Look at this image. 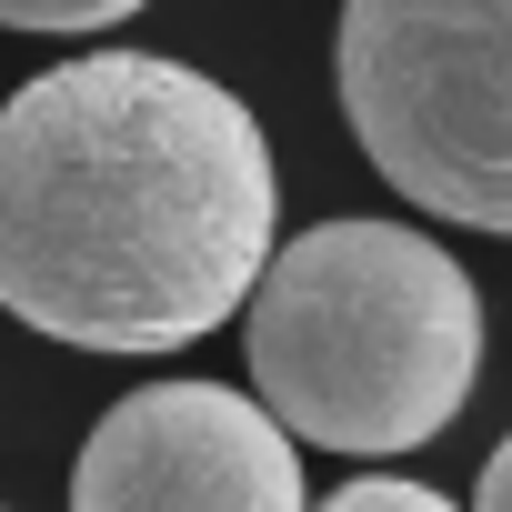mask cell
<instances>
[{"label": "cell", "mask_w": 512, "mask_h": 512, "mask_svg": "<svg viewBox=\"0 0 512 512\" xmlns=\"http://www.w3.org/2000/svg\"><path fill=\"white\" fill-rule=\"evenodd\" d=\"M332 81L412 211L512 231V0H342Z\"/></svg>", "instance_id": "obj_3"}, {"label": "cell", "mask_w": 512, "mask_h": 512, "mask_svg": "<svg viewBox=\"0 0 512 512\" xmlns=\"http://www.w3.org/2000/svg\"><path fill=\"white\" fill-rule=\"evenodd\" d=\"M71 512H312V502L272 402L231 382H141L91 422L71 462Z\"/></svg>", "instance_id": "obj_4"}, {"label": "cell", "mask_w": 512, "mask_h": 512, "mask_svg": "<svg viewBox=\"0 0 512 512\" xmlns=\"http://www.w3.org/2000/svg\"><path fill=\"white\" fill-rule=\"evenodd\" d=\"M472 512H512V432H502V452L482 462V492H472Z\"/></svg>", "instance_id": "obj_7"}, {"label": "cell", "mask_w": 512, "mask_h": 512, "mask_svg": "<svg viewBox=\"0 0 512 512\" xmlns=\"http://www.w3.org/2000/svg\"><path fill=\"white\" fill-rule=\"evenodd\" d=\"M251 382L322 452H422L482 382V292L412 221H312L251 282Z\"/></svg>", "instance_id": "obj_2"}, {"label": "cell", "mask_w": 512, "mask_h": 512, "mask_svg": "<svg viewBox=\"0 0 512 512\" xmlns=\"http://www.w3.org/2000/svg\"><path fill=\"white\" fill-rule=\"evenodd\" d=\"M131 11H151V0H0L11 31H111Z\"/></svg>", "instance_id": "obj_5"}, {"label": "cell", "mask_w": 512, "mask_h": 512, "mask_svg": "<svg viewBox=\"0 0 512 512\" xmlns=\"http://www.w3.org/2000/svg\"><path fill=\"white\" fill-rule=\"evenodd\" d=\"M322 512H462V502H442L432 482H402V472H362V482H342Z\"/></svg>", "instance_id": "obj_6"}, {"label": "cell", "mask_w": 512, "mask_h": 512, "mask_svg": "<svg viewBox=\"0 0 512 512\" xmlns=\"http://www.w3.org/2000/svg\"><path fill=\"white\" fill-rule=\"evenodd\" d=\"M272 141L161 51H81L0 101V312L71 352H181L272 262Z\"/></svg>", "instance_id": "obj_1"}]
</instances>
